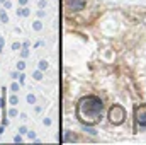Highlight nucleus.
Masks as SVG:
<instances>
[{
    "instance_id": "1",
    "label": "nucleus",
    "mask_w": 146,
    "mask_h": 145,
    "mask_svg": "<svg viewBox=\"0 0 146 145\" xmlns=\"http://www.w3.org/2000/svg\"><path fill=\"white\" fill-rule=\"evenodd\" d=\"M102 111H104V104L97 96H87L80 99L76 106V116L85 125H95L100 121Z\"/></svg>"
},
{
    "instance_id": "2",
    "label": "nucleus",
    "mask_w": 146,
    "mask_h": 145,
    "mask_svg": "<svg viewBox=\"0 0 146 145\" xmlns=\"http://www.w3.org/2000/svg\"><path fill=\"white\" fill-rule=\"evenodd\" d=\"M124 118H126V111H124V108H122V106L114 104V106L109 109V119H110V123H114V125H121V123L124 121Z\"/></svg>"
},
{
    "instance_id": "3",
    "label": "nucleus",
    "mask_w": 146,
    "mask_h": 145,
    "mask_svg": "<svg viewBox=\"0 0 146 145\" xmlns=\"http://www.w3.org/2000/svg\"><path fill=\"white\" fill-rule=\"evenodd\" d=\"M134 116H136V123L139 126H146V106H138L134 109Z\"/></svg>"
},
{
    "instance_id": "4",
    "label": "nucleus",
    "mask_w": 146,
    "mask_h": 145,
    "mask_svg": "<svg viewBox=\"0 0 146 145\" xmlns=\"http://www.w3.org/2000/svg\"><path fill=\"white\" fill-rule=\"evenodd\" d=\"M68 5L72 10H82L85 7V0H68Z\"/></svg>"
},
{
    "instance_id": "5",
    "label": "nucleus",
    "mask_w": 146,
    "mask_h": 145,
    "mask_svg": "<svg viewBox=\"0 0 146 145\" xmlns=\"http://www.w3.org/2000/svg\"><path fill=\"white\" fill-rule=\"evenodd\" d=\"M17 15H24V17H27L29 15V9H21V10H17Z\"/></svg>"
},
{
    "instance_id": "6",
    "label": "nucleus",
    "mask_w": 146,
    "mask_h": 145,
    "mask_svg": "<svg viewBox=\"0 0 146 145\" xmlns=\"http://www.w3.org/2000/svg\"><path fill=\"white\" fill-rule=\"evenodd\" d=\"M0 19H2V22H9V15L5 14V10H0Z\"/></svg>"
},
{
    "instance_id": "7",
    "label": "nucleus",
    "mask_w": 146,
    "mask_h": 145,
    "mask_svg": "<svg viewBox=\"0 0 146 145\" xmlns=\"http://www.w3.org/2000/svg\"><path fill=\"white\" fill-rule=\"evenodd\" d=\"M46 68H48V62H46V60H41V62H39V70L42 72V70H46Z\"/></svg>"
},
{
    "instance_id": "8",
    "label": "nucleus",
    "mask_w": 146,
    "mask_h": 145,
    "mask_svg": "<svg viewBox=\"0 0 146 145\" xmlns=\"http://www.w3.org/2000/svg\"><path fill=\"white\" fill-rule=\"evenodd\" d=\"M33 28H34V31H41V29H42V24H41V21H36V22L33 24Z\"/></svg>"
},
{
    "instance_id": "9",
    "label": "nucleus",
    "mask_w": 146,
    "mask_h": 145,
    "mask_svg": "<svg viewBox=\"0 0 146 145\" xmlns=\"http://www.w3.org/2000/svg\"><path fill=\"white\" fill-rule=\"evenodd\" d=\"M9 101H10V104H12V106H15V104L19 103V97H17V96H12V97H10Z\"/></svg>"
},
{
    "instance_id": "10",
    "label": "nucleus",
    "mask_w": 146,
    "mask_h": 145,
    "mask_svg": "<svg viewBox=\"0 0 146 145\" xmlns=\"http://www.w3.org/2000/svg\"><path fill=\"white\" fill-rule=\"evenodd\" d=\"M27 103H29V104H34V103H36V97H34L33 94H29V96H27Z\"/></svg>"
},
{
    "instance_id": "11",
    "label": "nucleus",
    "mask_w": 146,
    "mask_h": 145,
    "mask_svg": "<svg viewBox=\"0 0 146 145\" xmlns=\"http://www.w3.org/2000/svg\"><path fill=\"white\" fill-rule=\"evenodd\" d=\"M10 91H12V92H17V91H19V84H15V82H14V84L10 85Z\"/></svg>"
},
{
    "instance_id": "12",
    "label": "nucleus",
    "mask_w": 146,
    "mask_h": 145,
    "mask_svg": "<svg viewBox=\"0 0 146 145\" xmlns=\"http://www.w3.org/2000/svg\"><path fill=\"white\" fill-rule=\"evenodd\" d=\"M34 79H36V80H41V79H42V73H41V70L34 72Z\"/></svg>"
},
{
    "instance_id": "13",
    "label": "nucleus",
    "mask_w": 146,
    "mask_h": 145,
    "mask_svg": "<svg viewBox=\"0 0 146 145\" xmlns=\"http://www.w3.org/2000/svg\"><path fill=\"white\" fill-rule=\"evenodd\" d=\"M17 68H19V70L22 72V70L26 68V63H24V62H19V63H17Z\"/></svg>"
},
{
    "instance_id": "14",
    "label": "nucleus",
    "mask_w": 146,
    "mask_h": 145,
    "mask_svg": "<svg viewBox=\"0 0 146 145\" xmlns=\"http://www.w3.org/2000/svg\"><path fill=\"white\" fill-rule=\"evenodd\" d=\"M9 116H17V109H10V111H9Z\"/></svg>"
},
{
    "instance_id": "15",
    "label": "nucleus",
    "mask_w": 146,
    "mask_h": 145,
    "mask_svg": "<svg viewBox=\"0 0 146 145\" xmlns=\"http://www.w3.org/2000/svg\"><path fill=\"white\" fill-rule=\"evenodd\" d=\"M27 55H29V51H27V46H24V50H22V56H24V58H26V56H27Z\"/></svg>"
},
{
    "instance_id": "16",
    "label": "nucleus",
    "mask_w": 146,
    "mask_h": 145,
    "mask_svg": "<svg viewBox=\"0 0 146 145\" xmlns=\"http://www.w3.org/2000/svg\"><path fill=\"white\" fill-rule=\"evenodd\" d=\"M24 77H26L24 73H19V82H21V84H24Z\"/></svg>"
},
{
    "instance_id": "17",
    "label": "nucleus",
    "mask_w": 146,
    "mask_h": 145,
    "mask_svg": "<svg viewBox=\"0 0 146 145\" xmlns=\"http://www.w3.org/2000/svg\"><path fill=\"white\" fill-rule=\"evenodd\" d=\"M19 48H21V44H19V43H14V44H12V50H19Z\"/></svg>"
},
{
    "instance_id": "18",
    "label": "nucleus",
    "mask_w": 146,
    "mask_h": 145,
    "mask_svg": "<svg viewBox=\"0 0 146 145\" xmlns=\"http://www.w3.org/2000/svg\"><path fill=\"white\" fill-rule=\"evenodd\" d=\"M42 123H44V125H46V126H49V125H51V119H49V118H46V119H44V121H42Z\"/></svg>"
},
{
    "instance_id": "19",
    "label": "nucleus",
    "mask_w": 146,
    "mask_h": 145,
    "mask_svg": "<svg viewBox=\"0 0 146 145\" xmlns=\"http://www.w3.org/2000/svg\"><path fill=\"white\" fill-rule=\"evenodd\" d=\"M26 132H27V128H26V126H21V128H19V133H26Z\"/></svg>"
},
{
    "instance_id": "20",
    "label": "nucleus",
    "mask_w": 146,
    "mask_h": 145,
    "mask_svg": "<svg viewBox=\"0 0 146 145\" xmlns=\"http://www.w3.org/2000/svg\"><path fill=\"white\" fill-rule=\"evenodd\" d=\"M14 140L19 144V142H22V137H21V135H15V138H14Z\"/></svg>"
},
{
    "instance_id": "21",
    "label": "nucleus",
    "mask_w": 146,
    "mask_h": 145,
    "mask_svg": "<svg viewBox=\"0 0 146 145\" xmlns=\"http://www.w3.org/2000/svg\"><path fill=\"white\" fill-rule=\"evenodd\" d=\"M39 7H41V9L46 7V0H41V2H39Z\"/></svg>"
},
{
    "instance_id": "22",
    "label": "nucleus",
    "mask_w": 146,
    "mask_h": 145,
    "mask_svg": "<svg viewBox=\"0 0 146 145\" xmlns=\"http://www.w3.org/2000/svg\"><path fill=\"white\" fill-rule=\"evenodd\" d=\"M10 77H12V79H15V80H17V79H19V73H15V72H14V73H12V75H10Z\"/></svg>"
},
{
    "instance_id": "23",
    "label": "nucleus",
    "mask_w": 146,
    "mask_h": 145,
    "mask_svg": "<svg viewBox=\"0 0 146 145\" xmlns=\"http://www.w3.org/2000/svg\"><path fill=\"white\" fill-rule=\"evenodd\" d=\"M2 48H3V38H0V51H2Z\"/></svg>"
},
{
    "instance_id": "24",
    "label": "nucleus",
    "mask_w": 146,
    "mask_h": 145,
    "mask_svg": "<svg viewBox=\"0 0 146 145\" xmlns=\"http://www.w3.org/2000/svg\"><path fill=\"white\" fill-rule=\"evenodd\" d=\"M19 2H21L22 5H26V2H27V0H19Z\"/></svg>"
},
{
    "instance_id": "25",
    "label": "nucleus",
    "mask_w": 146,
    "mask_h": 145,
    "mask_svg": "<svg viewBox=\"0 0 146 145\" xmlns=\"http://www.w3.org/2000/svg\"><path fill=\"white\" fill-rule=\"evenodd\" d=\"M2 103H3V99H2V97H0V108H2V106H3V104H2Z\"/></svg>"
},
{
    "instance_id": "26",
    "label": "nucleus",
    "mask_w": 146,
    "mask_h": 145,
    "mask_svg": "<svg viewBox=\"0 0 146 145\" xmlns=\"http://www.w3.org/2000/svg\"><path fill=\"white\" fill-rule=\"evenodd\" d=\"M0 2H5V0H0Z\"/></svg>"
}]
</instances>
